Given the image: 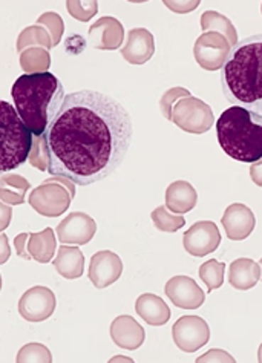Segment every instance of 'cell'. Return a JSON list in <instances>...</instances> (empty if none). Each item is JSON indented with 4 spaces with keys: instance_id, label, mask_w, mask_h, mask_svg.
<instances>
[{
    "instance_id": "1",
    "label": "cell",
    "mask_w": 262,
    "mask_h": 363,
    "mask_svg": "<svg viewBox=\"0 0 262 363\" xmlns=\"http://www.w3.org/2000/svg\"><path fill=\"white\" fill-rule=\"evenodd\" d=\"M43 138L46 172L77 186H91L109 177L128 155L132 121L111 95L79 91L66 95Z\"/></svg>"
},
{
    "instance_id": "2",
    "label": "cell",
    "mask_w": 262,
    "mask_h": 363,
    "mask_svg": "<svg viewBox=\"0 0 262 363\" xmlns=\"http://www.w3.org/2000/svg\"><path fill=\"white\" fill-rule=\"evenodd\" d=\"M222 88L226 99L238 106L242 104L251 112L262 109V39L261 34L238 42L231 48L222 65Z\"/></svg>"
},
{
    "instance_id": "3",
    "label": "cell",
    "mask_w": 262,
    "mask_h": 363,
    "mask_svg": "<svg viewBox=\"0 0 262 363\" xmlns=\"http://www.w3.org/2000/svg\"><path fill=\"white\" fill-rule=\"evenodd\" d=\"M11 97L26 129L33 137H42L60 111L66 95L62 82L54 74L42 72L18 77L11 88Z\"/></svg>"
},
{
    "instance_id": "4",
    "label": "cell",
    "mask_w": 262,
    "mask_h": 363,
    "mask_svg": "<svg viewBox=\"0 0 262 363\" xmlns=\"http://www.w3.org/2000/svg\"><path fill=\"white\" fill-rule=\"evenodd\" d=\"M221 149L241 162H256L262 157V117L242 106H230L217 121Z\"/></svg>"
},
{
    "instance_id": "5",
    "label": "cell",
    "mask_w": 262,
    "mask_h": 363,
    "mask_svg": "<svg viewBox=\"0 0 262 363\" xmlns=\"http://www.w3.org/2000/svg\"><path fill=\"white\" fill-rule=\"evenodd\" d=\"M31 147L33 133L26 129L13 104L0 99V175L25 164Z\"/></svg>"
},
{
    "instance_id": "6",
    "label": "cell",
    "mask_w": 262,
    "mask_h": 363,
    "mask_svg": "<svg viewBox=\"0 0 262 363\" xmlns=\"http://www.w3.org/2000/svg\"><path fill=\"white\" fill-rule=\"evenodd\" d=\"M169 121L177 124L180 129L187 133H195L201 135L212 129L215 123V116L207 103L197 97L181 99L170 111Z\"/></svg>"
},
{
    "instance_id": "7",
    "label": "cell",
    "mask_w": 262,
    "mask_h": 363,
    "mask_svg": "<svg viewBox=\"0 0 262 363\" xmlns=\"http://www.w3.org/2000/svg\"><path fill=\"white\" fill-rule=\"evenodd\" d=\"M72 196L60 181V177L43 181L28 196V203L38 215L46 218H58L70 208Z\"/></svg>"
},
{
    "instance_id": "8",
    "label": "cell",
    "mask_w": 262,
    "mask_h": 363,
    "mask_svg": "<svg viewBox=\"0 0 262 363\" xmlns=\"http://www.w3.org/2000/svg\"><path fill=\"white\" fill-rule=\"evenodd\" d=\"M231 46L218 33L207 31L202 33L193 46V55H195L197 63L206 71H219L222 65L227 60Z\"/></svg>"
},
{
    "instance_id": "9",
    "label": "cell",
    "mask_w": 262,
    "mask_h": 363,
    "mask_svg": "<svg viewBox=\"0 0 262 363\" xmlns=\"http://www.w3.org/2000/svg\"><path fill=\"white\" fill-rule=\"evenodd\" d=\"M175 345L184 352H195L210 340L209 323L200 316H182L172 327Z\"/></svg>"
},
{
    "instance_id": "10",
    "label": "cell",
    "mask_w": 262,
    "mask_h": 363,
    "mask_svg": "<svg viewBox=\"0 0 262 363\" xmlns=\"http://www.w3.org/2000/svg\"><path fill=\"white\" fill-rule=\"evenodd\" d=\"M57 299L48 286H33L18 301V313L28 322H43L53 316Z\"/></svg>"
},
{
    "instance_id": "11",
    "label": "cell",
    "mask_w": 262,
    "mask_h": 363,
    "mask_svg": "<svg viewBox=\"0 0 262 363\" xmlns=\"http://www.w3.org/2000/svg\"><path fill=\"white\" fill-rule=\"evenodd\" d=\"M221 244V233L213 221H198L184 232L182 245L190 256L202 257L213 253Z\"/></svg>"
},
{
    "instance_id": "12",
    "label": "cell",
    "mask_w": 262,
    "mask_h": 363,
    "mask_svg": "<svg viewBox=\"0 0 262 363\" xmlns=\"http://www.w3.org/2000/svg\"><path fill=\"white\" fill-rule=\"evenodd\" d=\"M58 240L62 244L86 245L92 241L97 233V224L84 212H74L67 215L55 228Z\"/></svg>"
},
{
    "instance_id": "13",
    "label": "cell",
    "mask_w": 262,
    "mask_h": 363,
    "mask_svg": "<svg viewBox=\"0 0 262 363\" xmlns=\"http://www.w3.org/2000/svg\"><path fill=\"white\" fill-rule=\"evenodd\" d=\"M123 261L119 255L111 250H102L91 257L87 276L95 289L102 290L119 281L123 274Z\"/></svg>"
},
{
    "instance_id": "14",
    "label": "cell",
    "mask_w": 262,
    "mask_h": 363,
    "mask_svg": "<svg viewBox=\"0 0 262 363\" xmlns=\"http://www.w3.org/2000/svg\"><path fill=\"white\" fill-rule=\"evenodd\" d=\"M175 307L182 310H197L206 301V293L189 276H173L164 289Z\"/></svg>"
},
{
    "instance_id": "15",
    "label": "cell",
    "mask_w": 262,
    "mask_h": 363,
    "mask_svg": "<svg viewBox=\"0 0 262 363\" xmlns=\"http://www.w3.org/2000/svg\"><path fill=\"white\" fill-rule=\"evenodd\" d=\"M89 43L100 51H115L120 50L124 40V28L115 17L104 16L91 25Z\"/></svg>"
},
{
    "instance_id": "16",
    "label": "cell",
    "mask_w": 262,
    "mask_h": 363,
    "mask_svg": "<svg viewBox=\"0 0 262 363\" xmlns=\"http://www.w3.org/2000/svg\"><path fill=\"white\" fill-rule=\"evenodd\" d=\"M221 224L224 227L229 240L244 241L253 232L256 219L253 212L246 204L233 203L226 208Z\"/></svg>"
},
{
    "instance_id": "17",
    "label": "cell",
    "mask_w": 262,
    "mask_h": 363,
    "mask_svg": "<svg viewBox=\"0 0 262 363\" xmlns=\"http://www.w3.org/2000/svg\"><path fill=\"white\" fill-rule=\"evenodd\" d=\"M155 52L153 35L146 28H135L128 33V42L121 48L123 59L131 65L148 63Z\"/></svg>"
},
{
    "instance_id": "18",
    "label": "cell",
    "mask_w": 262,
    "mask_h": 363,
    "mask_svg": "<svg viewBox=\"0 0 262 363\" xmlns=\"http://www.w3.org/2000/svg\"><path fill=\"white\" fill-rule=\"evenodd\" d=\"M111 339L116 347L133 351L140 348L146 340V331L132 316H119L111 323Z\"/></svg>"
},
{
    "instance_id": "19",
    "label": "cell",
    "mask_w": 262,
    "mask_h": 363,
    "mask_svg": "<svg viewBox=\"0 0 262 363\" xmlns=\"http://www.w3.org/2000/svg\"><path fill=\"white\" fill-rule=\"evenodd\" d=\"M135 311L138 316L152 327H161L170 319V308L160 296L152 293H144L135 302Z\"/></svg>"
},
{
    "instance_id": "20",
    "label": "cell",
    "mask_w": 262,
    "mask_h": 363,
    "mask_svg": "<svg viewBox=\"0 0 262 363\" xmlns=\"http://www.w3.org/2000/svg\"><path fill=\"white\" fill-rule=\"evenodd\" d=\"M53 265L62 278L70 281L79 279L84 272V256L79 247L63 244L58 248Z\"/></svg>"
},
{
    "instance_id": "21",
    "label": "cell",
    "mask_w": 262,
    "mask_h": 363,
    "mask_svg": "<svg viewBox=\"0 0 262 363\" xmlns=\"http://www.w3.org/2000/svg\"><path fill=\"white\" fill-rule=\"evenodd\" d=\"M197 203V190L187 181H175L166 190V208L172 213H187L195 208Z\"/></svg>"
},
{
    "instance_id": "22",
    "label": "cell",
    "mask_w": 262,
    "mask_h": 363,
    "mask_svg": "<svg viewBox=\"0 0 262 363\" xmlns=\"http://www.w3.org/2000/svg\"><path fill=\"white\" fill-rule=\"evenodd\" d=\"M261 281V264L249 259V257H239L233 261L229 269V282L233 289L246 291L253 289Z\"/></svg>"
},
{
    "instance_id": "23",
    "label": "cell",
    "mask_w": 262,
    "mask_h": 363,
    "mask_svg": "<svg viewBox=\"0 0 262 363\" xmlns=\"http://www.w3.org/2000/svg\"><path fill=\"white\" fill-rule=\"evenodd\" d=\"M55 247H57V241L51 227L45 228L43 232L29 233V238L26 241L28 255L31 256V259L40 264H48L53 259L55 253Z\"/></svg>"
},
{
    "instance_id": "24",
    "label": "cell",
    "mask_w": 262,
    "mask_h": 363,
    "mask_svg": "<svg viewBox=\"0 0 262 363\" xmlns=\"http://www.w3.org/2000/svg\"><path fill=\"white\" fill-rule=\"evenodd\" d=\"M31 183L17 174H4L0 177V201L8 206H21L25 203Z\"/></svg>"
},
{
    "instance_id": "25",
    "label": "cell",
    "mask_w": 262,
    "mask_h": 363,
    "mask_svg": "<svg viewBox=\"0 0 262 363\" xmlns=\"http://www.w3.org/2000/svg\"><path fill=\"white\" fill-rule=\"evenodd\" d=\"M201 28L204 33L213 31L218 33L222 37H226V40L229 45L233 48L238 43V33L235 30V26L229 21L226 16H222L217 11H206L201 16Z\"/></svg>"
},
{
    "instance_id": "26",
    "label": "cell",
    "mask_w": 262,
    "mask_h": 363,
    "mask_svg": "<svg viewBox=\"0 0 262 363\" xmlns=\"http://www.w3.org/2000/svg\"><path fill=\"white\" fill-rule=\"evenodd\" d=\"M21 66L26 74H42L48 72L51 66L50 51L40 46L26 48L21 52Z\"/></svg>"
},
{
    "instance_id": "27",
    "label": "cell",
    "mask_w": 262,
    "mask_h": 363,
    "mask_svg": "<svg viewBox=\"0 0 262 363\" xmlns=\"http://www.w3.org/2000/svg\"><path fill=\"white\" fill-rule=\"evenodd\" d=\"M31 46H40L45 48V50H51L53 48V40L51 35L48 33L43 26L40 25H34L25 28V30L18 35L17 40V51L22 52L26 48Z\"/></svg>"
},
{
    "instance_id": "28",
    "label": "cell",
    "mask_w": 262,
    "mask_h": 363,
    "mask_svg": "<svg viewBox=\"0 0 262 363\" xmlns=\"http://www.w3.org/2000/svg\"><path fill=\"white\" fill-rule=\"evenodd\" d=\"M224 273L226 264L217 259H210L200 267V278L206 284L209 293L219 289V286L224 284Z\"/></svg>"
},
{
    "instance_id": "29",
    "label": "cell",
    "mask_w": 262,
    "mask_h": 363,
    "mask_svg": "<svg viewBox=\"0 0 262 363\" xmlns=\"http://www.w3.org/2000/svg\"><path fill=\"white\" fill-rule=\"evenodd\" d=\"M151 218H152L155 227H157L160 232H166V233L178 232L180 228H182L184 224H186V219H184V216L169 213V210L163 206L155 208Z\"/></svg>"
},
{
    "instance_id": "30",
    "label": "cell",
    "mask_w": 262,
    "mask_h": 363,
    "mask_svg": "<svg viewBox=\"0 0 262 363\" xmlns=\"http://www.w3.org/2000/svg\"><path fill=\"white\" fill-rule=\"evenodd\" d=\"M17 362L18 363H37V362H43V363H51L53 362V356L51 351L48 350L43 343H37V342H31L26 343L25 347L21 348L17 354Z\"/></svg>"
},
{
    "instance_id": "31",
    "label": "cell",
    "mask_w": 262,
    "mask_h": 363,
    "mask_svg": "<svg viewBox=\"0 0 262 363\" xmlns=\"http://www.w3.org/2000/svg\"><path fill=\"white\" fill-rule=\"evenodd\" d=\"M37 25H43L48 28V33L51 35V40H53V48L57 46L62 40V35L65 33V23H63V18L55 14V13H45L40 17L37 18Z\"/></svg>"
},
{
    "instance_id": "32",
    "label": "cell",
    "mask_w": 262,
    "mask_h": 363,
    "mask_svg": "<svg viewBox=\"0 0 262 363\" xmlns=\"http://www.w3.org/2000/svg\"><path fill=\"white\" fill-rule=\"evenodd\" d=\"M66 6L70 14L80 22H89L97 11H99V4L95 0H87V2L74 0V2H67Z\"/></svg>"
},
{
    "instance_id": "33",
    "label": "cell",
    "mask_w": 262,
    "mask_h": 363,
    "mask_svg": "<svg viewBox=\"0 0 262 363\" xmlns=\"http://www.w3.org/2000/svg\"><path fill=\"white\" fill-rule=\"evenodd\" d=\"M28 161L31 162V166L37 167L38 170L42 172L48 170V152H46L43 135L33 138V147H31V152H29Z\"/></svg>"
},
{
    "instance_id": "34",
    "label": "cell",
    "mask_w": 262,
    "mask_h": 363,
    "mask_svg": "<svg viewBox=\"0 0 262 363\" xmlns=\"http://www.w3.org/2000/svg\"><path fill=\"white\" fill-rule=\"evenodd\" d=\"M186 97H190V92L187 89H184V88H172V89H169L166 94L163 95L161 100H160V109H161L163 116L169 120L170 111L175 106V103H177L181 99H186Z\"/></svg>"
},
{
    "instance_id": "35",
    "label": "cell",
    "mask_w": 262,
    "mask_h": 363,
    "mask_svg": "<svg viewBox=\"0 0 262 363\" xmlns=\"http://www.w3.org/2000/svg\"><path fill=\"white\" fill-rule=\"evenodd\" d=\"M197 362H235L227 351H222V350H209L206 354H202L201 357L197 359Z\"/></svg>"
},
{
    "instance_id": "36",
    "label": "cell",
    "mask_w": 262,
    "mask_h": 363,
    "mask_svg": "<svg viewBox=\"0 0 262 363\" xmlns=\"http://www.w3.org/2000/svg\"><path fill=\"white\" fill-rule=\"evenodd\" d=\"M166 6L177 14H186L200 6V0H193V2H166Z\"/></svg>"
},
{
    "instance_id": "37",
    "label": "cell",
    "mask_w": 262,
    "mask_h": 363,
    "mask_svg": "<svg viewBox=\"0 0 262 363\" xmlns=\"http://www.w3.org/2000/svg\"><path fill=\"white\" fill-rule=\"evenodd\" d=\"M13 219V207L0 201V233L5 232L11 224Z\"/></svg>"
},
{
    "instance_id": "38",
    "label": "cell",
    "mask_w": 262,
    "mask_h": 363,
    "mask_svg": "<svg viewBox=\"0 0 262 363\" xmlns=\"http://www.w3.org/2000/svg\"><path fill=\"white\" fill-rule=\"evenodd\" d=\"M28 238H29V233H28V232L21 233V235L14 238V247H16V252H17V255L21 256L22 259H25V261H29V259H31V256H29V255H28V252H26V241H28Z\"/></svg>"
},
{
    "instance_id": "39",
    "label": "cell",
    "mask_w": 262,
    "mask_h": 363,
    "mask_svg": "<svg viewBox=\"0 0 262 363\" xmlns=\"http://www.w3.org/2000/svg\"><path fill=\"white\" fill-rule=\"evenodd\" d=\"M9 256H11V247H9L8 236L5 233H0V265L8 262Z\"/></svg>"
},
{
    "instance_id": "40",
    "label": "cell",
    "mask_w": 262,
    "mask_h": 363,
    "mask_svg": "<svg viewBox=\"0 0 262 363\" xmlns=\"http://www.w3.org/2000/svg\"><path fill=\"white\" fill-rule=\"evenodd\" d=\"M112 360H114V362H115V360H126V362H132L131 359H126V357H115V359H112Z\"/></svg>"
},
{
    "instance_id": "41",
    "label": "cell",
    "mask_w": 262,
    "mask_h": 363,
    "mask_svg": "<svg viewBox=\"0 0 262 363\" xmlns=\"http://www.w3.org/2000/svg\"><path fill=\"white\" fill-rule=\"evenodd\" d=\"M0 290H2V274H0Z\"/></svg>"
}]
</instances>
